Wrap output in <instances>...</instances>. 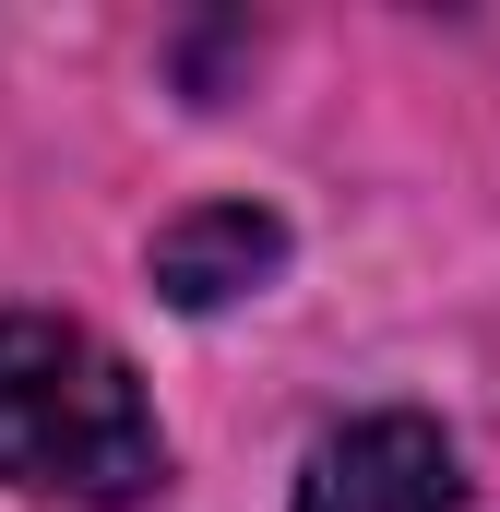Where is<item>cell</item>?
Segmentation results:
<instances>
[{
  "label": "cell",
  "instance_id": "obj_1",
  "mask_svg": "<svg viewBox=\"0 0 500 512\" xmlns=\"http://www.w3.org/2000/svg\"><path fill=\"white\" fill-rule=\"evenodd\" d=\"M0 477L36 489V501H72V512H120L167 477L143 382L60 310L0 322Z\"/></svg>",
  "mask_w": 500,
  "mask_h": 512
},
{
  "label": "cell",
  "instance_id": "obj_2",
  "mask_svg": "<svg viewBox=\"0 0 500 512\" xmlns=\"http://www.w3.org/2000/svg\"><path fill=\"white\" fill-rule=\"evenodd\" d=\"M465 477H453V441L405 405L381 417H346L310 441V477H298V512H453Z\"/></svg>",
  "mask_w": 500,
  "mask_h": 512
},
{
  "label": "cell",
  "instance_id": "obj_3",
  "mask_svg": "<svg viewBox=\"0 0 500 512\" xmlns=\"http://www.w3.org/2000/svg\"><path fill=\"white\" fill-rule=\"evenodd\" d=\"M274 262H286V227H274L262 203H203V215H179V227L155 239V286H167L179 310H227V298H250Z\"/></svg>",
  "mask_w": 500,
  "mask_h": 512
}]
</instances>
